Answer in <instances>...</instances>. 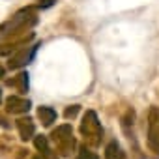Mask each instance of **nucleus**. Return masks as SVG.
I'll use <instances>...</instances> for the list:
<instances>
[{"label": "nucleus", "mask_w": 159, "mask_h": 159, "mask_svg": "<svg viewBox=\"0 0 159 159\" xmlns=\"http://www.w3.org/2000/svg\"><path fill=\"white\" fill-rule=\"evenodd\" d=\"M39 118H41V122L45 124V125H49L54 118H56V112L52 111V109H47V107H41L39 109Z\"/></svg>", "instance_id": "1"}, {"label": "nucleus", "mask_w": 159, "mask_h": 159, "mask_svg": "<svg viewBox=\"0 0 159 159\" xmlns=\"http://www.w3.org/2000/svg\"><path fill=\"white\" fill-rule=\"evenodd\" d=\"M79 159H98L94 153H90V152H83L81 155H79Z\"/></svg>", "instance_id": "2"}]
</instances>
